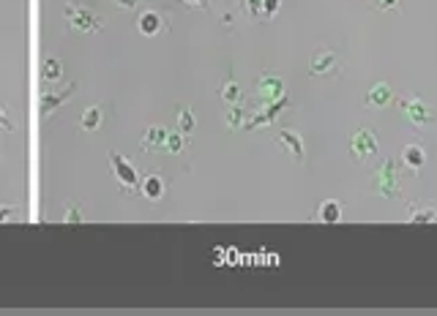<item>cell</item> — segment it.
I'll return each instance as SVG.
<instances>
[{
    "mask_svg": "<svg viewBox=\"0 0 437 316\" xmlns=\"http://www.w3.org/2000/svg\"><path fill=\"white\" fill-rule=\"evenodd\" d=\"M66 20L74 25L77 30H82V33H99L102 30V20L93 11H88L85 6H79L77 0L66 3Z\"/></svg>",
    "mask_w": 437,
    "mask_h": 316,
    "instance_id": "cell-1",
    "label": "cell"
},
{
    "mask_svg": "<svg viewBox=\"0 0 437 316\" xmlns=\"http://www.w3.org/2000/svg\"><path fill=\"white\" fill-rule=\"evenodd\" d=\"M375 188L383 196H399V164L394 158H388L386 164L375 174Z\"/></svg>",
    "mask_w": 437,
    "mask_h": 316,
    "instance_id": "cell-2",
    "label": "cell"
},
{
    "mask_svg": "<svg viewBox=\"0 0 437 316\" xmlns=\"http://www.w3.org/2000/svg\"><path fill=\"white\" fill-rule=\"evenodd\" d=\"M109 164H112V172H115V177H118V183H121L123 191H134L140 186V174H137V170H134V164H131L129 158H123L121 153H112L109 156Z\"/></svg>",
    "mask_w": 437,
    "mask_h": 316,
    "instance_id": "cell-3",
    "label": "cell"
},
{
    "mask_svg": "<svg viewBox=\"0 0 437 316\" xmlns=\"http://www.w3.org/2000/svg\"><path fill=\"white\" fill-rule=\"evenodd\" d=\"M290 107V98L282 96V98H276V101H268L262 109H260L257 115L252 118V121L246 123V131H257V128H265V125H271V123L276 121L279 115H282L284 109Z\"/></svg>",
    "mask_w": 437,
    "mask_h": 316,
    "instance_id": "cell-4",
    "label": "cell"
},
{
    "mask_svg": "<svg viewBox=\"0 0 437 316\" xmlns=\"http://www.w3.org/2000/svg\"><path fill=\"white\" fill-rule=\"evenodd\" d=\"M377 137L372 134V131H366V128H361L353 134V139H350V153H353V158L356 161H366V158H372V156H377Z\"/></svg>",
    "mask_w": 437,
    "mask_h": 316,
    "instance_id": "cell-5",
    "label": "cell"
},
{
    "mask_svg": "<svg viewBox=\"0 0 437 316\" xmlns=\"http://www.w3.org/2000/svg\"><path fill=\"white\" fill-rule=\"evenodd\" d=\"M74 90H77V85H69L66 90H44L41 98H39V104H41V115H44V118H50L60 104H66L69 98L74 96Z\"/></svg>",
    "mask_w": 437,
    "mask_h": 316,
    "instance_id": "cell-6",
    "label": "cell"
},
{
    "mask_svg": "<svg viewBox=\"0 0 437 316\" xmlns=\"http://www.w3.org/2000/svg\"><path fill=\"white\" fill-rule=\"evenodd\" d=\"M402 109H405V115L410 118V123L415 125H429V123H435L437 118L426 109V104L424 101H418V98H408V101H402Z\"/></svg>",
    "mask_w": 437,
    "mask_h": 316,
    "instance_id": "cell-7",
    "label": "cell"
},
{
    "mask_svg": "<svg viewBox=\"0 0 437 316\" xmlns=\"http://www.w3.org/2000/svg\"><path fill=\"white\" fill-rule=\"evenodd\" d=\"M164 27H167V20H164V14H161V11L148 8V11H142V14H140V33H142V36L154 39V36H159Z\"/></svg>",
    "mask_w": 437,
    "mask_h": 316,
    "instance_id": "cell-8",
    "label": "cell"
},
{
    "mask_svg": "<svg viewBox=\"0 0 437 316\" xmlns=\"http://www.w3.org/2000/svg\"><path fill=\"white\" fill-rule=\"evenodd\" d=\"M339 71V60H336L334 52H317L311 57V66H309V74L311 76H328V74Z\"/></svg>",
    "mask_w": 437,
    "mask_h": 316,
    "instance_id": "cell-9",
    "label": "cell"
},
{
    "mask_svg": "<svg viewBox=\"0 0 437 316\" xmlns=\"http://www.w3.org/2000/svg\"><path fill=\"white\" fill-rule=\"evenodd\" d=\"M257 93L262 96V101H276V98L287 96L284 82L279 79V76H271V74H265V76L257 82Z\"/></svg>",
    "mask_w": 437,
    "mask_h": 316,
    "instance_id": "cell-10",
    "label": "cell"
},
{
    "mask_svg": "<svg viewBox=\"0 0 437 316\" xmlns=\"http://www.w3.org/2000/svg\"><path fill=\"white\" fill-rule=\"evenodd\" d=\"M402 167L408 172H418L426 167V150L421 145H408L402 153Z\"/></svg>",
    "mask_w": 437,
    "mask_h": 316,
    "instance_id": "cell-11",
    "label": "cell"
},
{
    "mask_svg": "<svg viewBox=\"0 0 437 316\" xmlns=\"http://www.w3.org/2000/svg\"><path fill=\"white\" fill-rule=\"evenodd\" d=\"M167 191V186H164V177L161 174H148L142 183H140V194L145 196V199H151V202H159L161 196Z\"/></svg>",
    "mask_w": 437,
    "mask_h": 316,
    "instance_id": "cell-12",
    "label": "cell"
},
{
    "mask_svg": "<svg viewBox=\"0 0 437 316\" xmlns=\"http://www.w3.org/2000/svg\"><path fill=\"white\" fill-rule=\"evenodd\" d=\"M363 104H366V107H375V109H383V107H391V104H394V93H391L388 85H375V88L366 93Z\"/></svg>",
    "mask_w": 437,
    "mask_h": 316,
    "instance_id": "cell-13",
    "label": "cell"
},
{
    "mask_svg": "<svg viewBox=\"0 0 437 316\" xmlns=\"http://www.w3.org/2000/svg\"><path fill=\"white\" fill-rule=\"evenodd\" d=\"M279 142L284 145V150H290V156L295 158V161H304L307 158V153H304V139L295 134V131H279Z\"/></svg>",
    "mask_w": 437,
    "mask_h": 316,
    "instance_id": "cell-14",
    "label": "cell"
},
{
    "mask_svg": "<svg viewBox=\"0 0 437 316\" xmlns=\"http://www.w3.org/2000/svg\"><path fill=\"white\" fill-rule=\"evenodd\" d=\"M104 121V109L96 104V107H88L85 112H82V118H79V125L85 128V131H96Z\"/></svg>",
    "mask_w": 437,
    "mask_h": 316,
    "instance_id": "cell-15",
    "label": "cell"
},
{
    "mask_svg": "<svg viewBox=\"0 0 437 316\" xmlns=\"http://www.w3.org/2000/svg\"><path fill=\"white\" fill-rule=\"evenodd\" d=\"M317 219L323 221V224H336V221L342 219V205L339 202H323L320 205V210H317Z\"/></svg>",
    "mask_w": 437,
    "mask_h": 316,
    "instance_id": "cell-16",
    "label": "cell"
},
{
    "mask_svg": "<svg viewBox=\"0 0 437 316\" xmlns=\"http://www.w3.org/2000/svg\"><path fill=\"white\" fill-rule=\"evenodd\" d=\"M41 76H44V82H60L63 79V63L58 57H47L41 66Z\"/></svg>",
    "mask_w": 437,
    "mask_h": 316,
    "instance_id": "cell-17",
    "label": "cell"
},
{
    "mask_svg": "<svg viewBox=\"0 0 437 316\" xmlns=\"http://www.w3.org/2000/svg\"><path fill=\"white\" fill-rule=\"evenodd\" d=\"M410 224H435L437 210L435 207H421V205H410Z\"/></svg>",
    "mask_w": 437,
    "mask_h": 316,
    "instance_id": "cell-18",
    "label": "cell"
},
{
    "mask_svg": "<svg viewBox=\"0 0 437 316\" xmlns=\"http://www.w3.org/2000/svg\"><path fill=\"white\" fill-rule=\"evenodd\" d=\"M164 137H167V131L164 128H159V125H154V128H148L145 131V137H142V150L148 153V150H154V147H159V145H164Z\"/></svg>",
    "mask_w": 437,
    "mask_h": 316,
    "instance_id": "cell-19",
    "label": "cell"
},
{
    "mask_svg": "<svg viewBox=\"0 0 437 316\" xmlns=\"http://www.w3.org/2000/svg\"><path fill=\"white\" fill-rule=\"evenodd\" d=\"M183 145H186V142H183V134H180V131H173V134H167V137H164V150H167V153H173V156H178V153H183Z\"/></svg>",
    "mask_w": 437,
    "mask_h": 316,
    "instance_id": "cell-20",
    "label": "cell"
},
{
    "mask_svg": "<svg viewBox=\"0 0 437 316\" xmlns=\"http://www.w3.org/2000/svg\"><path fill=\"white\" fill-rule=\"evenodd\" d=\"M222 98L227 101V104H241V98H243V93H241V85H235V79H227V85L222 88Z\"/></svg>",
    "mask_w": 437,
    "mask_h": 316,
    "instance_id": "cell-21",
    "label": "cell"
},
{
    "mask_svg": "<svg viewBox=\"0 0 437 316\" xmlns=\"http://www.w3.org/2000/svg\"><path fill=\"white\" fill-rule=\"evenodd\" d=\"M178 128H180V134H191V131H194V115H191L189 107H183L178 112Z\"/></svg>",
    "mask_w": 437,
    "mask_h": 316,
    "instance_id": "cell-22",
    "label": "cell"
},
{
    "mask_svg": "<svg viewBox=\"0 0 437 316\" xmlns=\"http://www.w3.org/2000/svg\"><path fill=\"white\" fill-rule=\"evenodd\" d=\"M241 123H243V109H241V104H235L230 112H227V125L235 131V128H241Z\"/></svg>",
    "mask_w": 437,
    "mask_h": 316,
    "instance_id": "cell-23",
    "label": "cell"
},
{
    "mask_svg": "<svg viewBox=\"0 0 437 316\" xmlns=\"http://www.w3.org/2000/svg\"><path fill=\"white\" fill-rule=\"evenodd\" d=\"M279 6H282V0H262V17H265V20H271V17H276V11H279Z\"/></svg>",
    "mask_w": 437,
    "mask_h": 316,
    "instance_id": "cell-24",
    "label": "cell"
},
{
    "mask_svg": "<svg viewBox=\"0 0 437 316\" xmlns=\"http://www.w3.org/2000/svg\"><path fill=\"white\" fill-rule=\"evenodd\" d=\"M63 221H66V224H82V216H79V207H77V205H72V207L66 210Z\"/></svg>",
    "mask_w": 437,
    "mask_h": 316,
    "instance_id": "cell-25",
    "label": "cell"
},
{
    "mask_svg": "<svg viewBox=\"0 0 437 316\" xmlns=\"http://www.w3.org/2000/svg\"><path fill=\"white\" fill-rule=\"evenodd\" d=\"M246 11H249V17L257 20L260 14H262V0H246Z\"/></svg>",
    "mask_w": 437,
    "mask_h": 316,
    "instance_id": "cell-26",
    "label": "cell"
},
{
    "mask_svg": "<svg viewBox=\"0 0 437 316\" xmlns=\"http://www.w3.org/2000/svg\"><path fill=\"white\" fill-rule=\"evenodd\" d=\"M17 213H20L17 207H8V205H3V207H0V224H3V221H8V219H14Z\"/></svg>",
    "mask_w": 437,
    "mask_h": 316,
    "instance_id": "cell-27",
    "label": "cell"
},
{
    "mask_svg": "<svg viewBox=\"0 0 437 316\" xmlns=\"http://www.w3.org/2000/svg\"><path fill=\"white\" fill-rule=\"evenodd\" d=\"M0 131H14V123L8 121V115H6L3 107H0Z\"/></svg>",
    "mask_w": 437,
    "mask_h": 316,
    "instance_id": "cell-28",
    "label": "cell"
},
{
    "mask_svg": "<svg viewBox=\"0 0 437 316\" xmlns=\"http://www.w3.org/2000/svg\"><path fill=\"white\" fill-rule=\"evenodd\" d=\"M399 6V0H377V8L380 11H391V8H396Z\"/></svg>",
    "mask_w": 437,
    "mask_h": 316,
    "instance_id": "cell-29",
    "label": "cell"
},
{
    "mask_svg": "<svg viewBox=\"0 0 437 316\" xmlns=\"http://www.w3.org/2000/svg\"><path fill=\"white\" fill-rule=\"evenodd\" d=\"M186 6H194V8H203V11H208V0H183Z\"/></svg>",
    "mask_w": 437,
    "mask_h": 316,
    "instance_id": "cell-30",
    "label": "cell"
},
{
    "mask_svg": "<svg viewBox=\"0 0 437 316\" xmlns=\"http://www.w3.org/2000/svg\"><path fill=\"white\" fill-rule=\"evenodd\" d=\"M115 3H118L121 8H137V3H140V0H115Z\"/></svg>",
    "mask_w": 437,
    "mask_h": 316,
    "instance_id": "cell-31",
    "label": "cell"
}]
</instances>
